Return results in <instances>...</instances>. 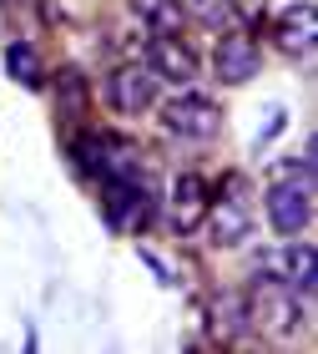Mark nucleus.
Returning a JSON list of instances; mask_svg holds the SVG:
<instances>
[{"instance_id":"f257e3e1","label":"nucleus","mask_w":318,"mask_h":354,"mask_svg":"<svg viewBox=\"0 0 318 354\" xmlns=\"http://www.w3.org/2000/svg\"><path fill=\"white\" fill-rule=\"evenodd\" d=\"M202 233H208L212 248H243L252 238V192H248V177L243 172H228V177H217V183H212Z\"/></svg>"},{"instance_id":"f03ea898","label":"nucleus","mask_w":318,"mask_h":354,"mask_svg":"<svg viewBox=\"0 0 318 354\" xmlns=\"http://www.w3.org/2000/svg\"><path fill=\"white\" fill-rule=\"evenodd\" d=\"M248 309H252V329H268L273 339H283V334H293L308 319V299L293 283H283L278 273L252 268L248 273Z\"/></svg>"},{"instance_id":"7ed1b4c3","label":"nucleus","mask_w":318,"mask_h":354,"mask_svg":"<svg viewBox=\"0 0 318 354\" xmlns=\"http://www.w3.org/2000/svg\"><path fill=\"white\" fill-rule=\"evenodd\" d=\"M97 187H101V218H106L111 233L137 238L157 218V187L141 177V167L126 172V177H111V183H97Z\"/></svg>"},{"instance_id":"20e7f679","label":"nucleus","mask_w":318,"mask_h":354,"mask_svg":"<svg viewBox=\"0 0 318 354\" xmlns=\"http://www.w3.org/2000/svg\"><path fill=\"white\" fill-rule=\"evenodd\" d=\"M157 122L177 142H212L222 132V106L197 86H177L167 102H157Z\"/></svg>"},{"instance_id":"39448f33","label":"nucleus","mask_w":318,"mask_h":354,"mask_svg":"<svg viewBox=\"0 0 318 354\" xmlns=\"http://www.w3.org/2000/svg\"><path fill=\"white\" fill-rule=\"evenodd\" d=\"M71 157L81 162V172L97 177V183H111V177H126V172L141 167V147L126 132H111V127H86V132L71 142Z\"/></svg>"},{"instance_id":"423d86ee","label":"nucleus","mask_w":318,"mask_h":354,"mask_svg":"<svg viewBox=\"0 0 318 354\" xmlns=\"http://www.w3.org/2000/svg\"><path fill=\"white\" fill-rule=\"evenodd\" d=\"M268 228L278 238H298L313 228V172H283L273 187L263 192Z\"/></svg>"},{"instance_id":"0eeeda50","label":"nucleus","mask_w":318,"mask_h":354,"mask_svg":"<svg viewBox=\"0 0 318 354\" xmlns=\"http://www.w3.org/2000/svg\"><path fill=\"white\" fill-rule=\"evenodd\" d=\"M101 102L117 111V117H147V111L162 102V82L147 61H121L101 76Z\"/></svg>"},{"instance_id":"6e6552de","label":"nucleus","mask_w":318,"mask_h":354,"mask_svg":"<svg viewBox=\"0 0 318 354\" xmlns=\"http://www.w3.org/2000/svg\"><path fill=\"white\" fill-rule=\"evenodd\" d=\"M258 71H263L258 36H252L248 26L217 30V41H212V76H217V82H222V86H248Z\"/></svg>"},{"instance_id":"1a4fd4ad","label":"nucleus","mask_w":318,"mask_h":354,"mask_svg":"<svg viewBox=\"0 0 318 354\" xmlns=\"http://www.w3.org/2000/svg\"><path fill=\"white\" fill-rule=\"evenodd\" d=\"M141 61L157 71V82H162V86H197L202 82V56L192 51V41H187L182 30H172V36H152Z\"/></svg>"},{"instance_id":"9d476101","label":"nucleus","mask_w":318,"mask_h":354,"mask_svg":"<svg viewBox=\"0 0 318 354\" xmlns=\"http://www.w3.org/2000/svg\"><path fill=\"white\" fill-rule=\"evenodd\" d=\"M208 198H212V183L202 172H177V183L167 192V228L177 238H197L202 218H208Z\"/></svg>"},{"instance_id":"9b49d317","label":"nucleus","mask_w":318,"mask_h":354,"mask_svg":"<svg viewBox=\"0 0 318 354\" xmlns=\"http://www.w3.org/2000/svg\"><path fill=\"white\" fill-rule=\"evenodd\" d=\"M252 268H268V273H278L283 283H293L304 299H313V288H318V248L308 243L304 233L298 238H283V248L278 253H263Z\"/></svg>"},{"instance_id":"f8f14e48","label":"nucleus","mask_w":318,"mask_h":354,"mask_svg":"<svg viewBox=\"0 0 318 354\" xmlns=\"http://www.w3.org/2000/svg\"><path fill=\"white\" fill-rule=\"evenodd\" d=\"M313 41H318V6L313 0H288V6L273 15V46L288 61H308Z\"/></svg>"},{"instance_id":"ddd939ff","label":"nucleus","mask_w":318,"mask_h":354,"mask_svg":"<svg viewBox=\"0 0 318 354\" xmlns=\"http://www.w3.org/2000/svg\"><path fill=\"white\" fill-rule=\"evenodd\" d=\"M208 324H212V339H222V344H243L248 334H252L248 288H217L212 304H208Z\"/></svg>"},{"instance_id":"4468645a","label":"nucleus","mask_w":318,"mask_h":354,"mask_svg":"<svg viewBox=\"0 0 318 354\" xmlns=\"http://www.w3.org/2000/svg\"><path fill=\"white\" fill-rule=\"evenodd\" d=\"M51 102L61 122H91V76L81 66H61L51 76Z\"/></svg>"},{"instance_id":"2eb2a0df","label":"nucleus","mask_w":318,"mask_h":354,"mask_svg":"<svg viewBox=\"0 0 318 354\" xmlns=\"http://www.w3.org/2000/svg\"><path fill=\"white\" fill-rule=\"evenodd\" d=\"M6 71H10L15 86L41 91V86H46V56H41V46L26 41V36H15V41L6 46Z\"/></svg>"},{"instance_id":"dca6fc26","label":"nucleus","mask_w":318,"mask_h":354,"mask_svg":"<svg viewBox=\"0 0 318 354\" xmlns=\"http://www.w3.org/2000/svg\"><path fill=\"white\" fill-rule=\"evenodd\" d=\"M126 10H132V21L147 30V36H172V30L187 26L182 0H126Z\"/></svg>"},{"instance_id":"f3484780","label":"nucleus","mask_w":318,"mask_h":354,"mask_svg":"<svg viewBox=\"0 0 318 354\" xmlns=\"http://www.w3.org/2000/svg\"><path fill=\"white\" fill-rule=\"evenodd\" d=\"M182 10H187V21L202 26V30L237 26V6H232V0H182Z\"/></svg>"},{"instance_id":"a211bd4d","label":"nucleus","mask_w":318,"mask_h":354,"mask_svg":"<svg viewBox=\"0 0 318 354\" xmlns=\"http://www.w3.org/2000/svg\"><path fill=\"white\" fill-rule=\"evenodd\" d=\"M283 127H288V111H283V106H268V122H263V132H258V142H252V147H268Z\"/></svg>"},{"instance_id":"6ab92c4d","label":"nucleus","mask_w":318,"mask_h":354,"mask_svg":"<svg viewBox=\"0 0 318 354\" xmlns=\"http://www.w3.org/2000/svg\"><path fill=\"white\" fill-rule=\"evenodd\" d=\"M141 263H147V268L157 273V283H162V288H172V283H177V268H172L167 259H157L152 248H141Z\"/></svg>"}]
</instances>
